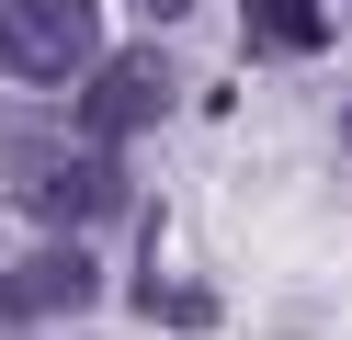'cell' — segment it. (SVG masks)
<instances>
[{
	"instance_id": "1",
	"label": "cell",
	"mask_w": 352,
	"mask_h": 340,
	"mask_svg": "<svg viewBox=\"0 0 352 340\" xmlns=\"http://www.w3.org/2000/svg\"><path fill=\"white\" fill-rule=\"evenodd\" d=\"M0 68L34 80V91L91 80L102 68V12L91 0H0Z\"/></svg>"
},
{
	"instance_id": "2",
	"label": "cell",
	"mask_w": 352,
	"mask_h": 340,
	"mask_svg": "<svg viewBox=\"0 0 352 340\" xmlns=\"http://www.w3.org/2000/svg\"><path fill=\"white\" fill-rule=\"evenodd\" d=\"M12 193H23L46 227H91V216H114L125 181L102 170V148H46V136H12Z\"/></svg>"
},
{
	"instance_id": "3",
	"label": "cell",
	"mask_w": 352,
	"mask_h": 340,
	"mask_svg": "<svg viewBox=\"0 0 352 340\" xmlns=\"http://www.w3.org/2000/svg\"><path fill=\"white\" fill-rule=\"evenodd\" d=\"M170 113V57L160 45H125V57H102L91 80H80V136L91 148H125V136H148Z\"/></svg>"
},
{
	"instance_id": "4",
	"label": "cell",
	"mask_w": 352,
	"mask_h": 340,
	"mask_svg": "<svg viewBox=\"0 0 352 340\" xmlns=\"http://www.w3.org/2000/svg\"><path fill=\"white\" fill-rule=\"evenodd\" d=\"M91 295H102V261L69 249V238H46L34 261H0V317H12V329H34V317H80Z\"/></svg>"
},
{
	"instance_id": "5",
	"label": "cell",
	"mask_w": 352,
	"mask_h": 340,
	"mask_svg": "<svg viewBox=\"0 0 352 340\" xmlns=\"http://www.w3.org/2000/svg\"><path fill=\"white\" fill-rule=\"evenodd\" d=\"M318 34H329V0H250V45L273 57H307Z\"/></svg>"
},
{
	"instance_id": "6",
	"label": "cell",
	"mask_w": 352,
	"mask_h": 340,
	"mask_svg": "<svg viewBox=\"0 0 352 340\" xmlns=\"http://www.w3.org/2000/svg\"><path fill=\"white\" fill-rule=\"evenodd\" d=\"M137 12H148V23H182V12H193V0H137Z\"/></svg>"
}]
</instances>
